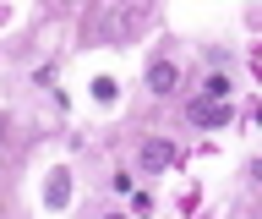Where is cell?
I'll use <instances>...</instances> for the list:
<instances>
[{"label":"cell","instance_id":"1","mask_svg":"<svg viewBox=\"0 0 262 219\" xmlns=\"http://www.w3.org/2000/svg\"><path fill=\"white\" fill-rule=\"evenodd\" d=\"M175 159H180V148L169 137H142V148H137V165H142L147 175H153V170H169Z\"/></svg>","mask_w":262,"mask_h":219},{"label":"cell","instance_id":"2","mask_svg":"<svg viewBox=\"0 0 262 219\" xmlns=\"http://www.w3.org/2000/svg\"><path fill=\"white\" fill-rule=\"evenodd\" d=\"M175 88H180V66H175V61H153V66H147V93L169 99Z\"/></svg>","mask_w":262,"mask_h":219},{"label":"cell","instance_id":"3","mask_svg":"<svg viewBox=\"0 0 262 219\" xmlns=\"http://www.w3.org/2000/svg\"><path fill=\"white\" fill-rule=\"evenodd\" d=\"M186 115H191L196 126H224V121H229V104H224V99H191Z\"/></svg>","mask_w":262,"mask_h":219},{"label":"cell","instance_id":"4","mask_svg":"<svg viewBox=\"0 0 262 219\" xmlns=\"http://www.w3.org/2000/svg\"><path fill=\"white\" fill-rule=\"evenodd\" d=\"M44 203H49V208H66V203H71V175H66V170H49V181H44Z\"/></svg>","mask_w":262,"mask_h":219},{"label":"cell","instance_id":"5","mask_svg":"<svg viewBox=\"0 0 262 219\" xmlns=\"http://www.w3.org/2000/svg\"><path fill=\"white\" fill-rule=\"evenodd\" d=\"M224 93H229V77H224V71H213L208 83H202V99H224Z\"/></svg>","mask_w":262,"mask_h":219},{"label":"cell","instance_id":"6","mask_svg":"<svg viewBox=\"0 0 262 219\" xmlns=\"http://www.w3.org/2000/svg\"><path fill=\"white\" fill-rule=\"evenodd\" d=\"M251 181H257V186H262V159H251Z\"/></svg>","mask_w":262,"mask_h":219},{"label":"cell","instance_id":"7","mask_svg":"<svg viewBox=\"0 0 262 219\" xmlns=\"http://www.w3.org/2000/svg\"><path fill=\"white\" fill-rule=\"evenodd\" d=\"M0 143H6V115H0Z\"/></svg>","mask_w":262,"mask_h":219},{"label":"cell","instance_id":"8","mask_svg":"<svg viewBox=\"0 0 262 219\" xmlns=\"http://www.w3.org/2000/svg\"><path fill=\"white\" fill-rule=\"evenodd\" d=\"M104 219H126V214H104Z\"/></svg>","mask_w":262,"mask_h":219}]
</instances>
